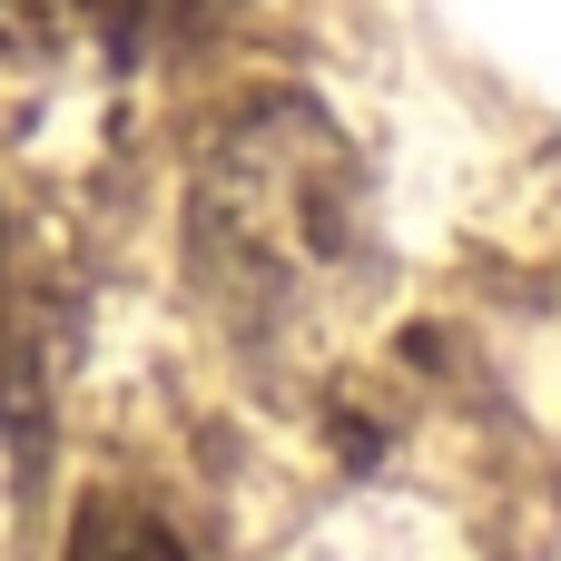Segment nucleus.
Masks as SVG:
<instances>
[{
  "label": "nucleus",
  "instance_id": "obj_1",
  "mask_svg": "<svg viewBox=\"0 0 561 561\" xmlns=\"http://www.w3.org/2000/svg\"><path fill=\"white\" fill-rule=\"evenodd\" d=\"M355 237H365L355 148L306 99L247 108L197 168L187 256L247 335H296L316 306H335L355 276Z\"/></svg>",
  "mask_w": 561,
  "mask_h": 561
},
{
  "label": "nucleus",
  "instance_id": "obj_2",
  "mask_svg": "<svg viewBox=\"0 0 561 561\" xmlns=\"http://www.w3.org/2000/svg\"><path fill=\"white\" fill-rule=\"evenodd\" d=\"M178 10H187V0H0V49H10V59H79V49L128 59V49H148Z\"/></svg>",
  "mask_w": 561,
  "mask_h": 561
},
{
  "label": "nucleus",
  "instance_id": "obj_3",
  "mask_svg": "<svg viewBox=\"0 0 561 561\" xmlns=\"http://www.w3.org/2000/svg\"><path fill=\"white\" fill-rule=\"evenodd\" d=\"M59 561H187V552H178V533H168L158 513L99 493V503H79V533H69Z\"/></svg>",
  "mask_w": 561,
  "mask_h": 561
}]
</instances>
